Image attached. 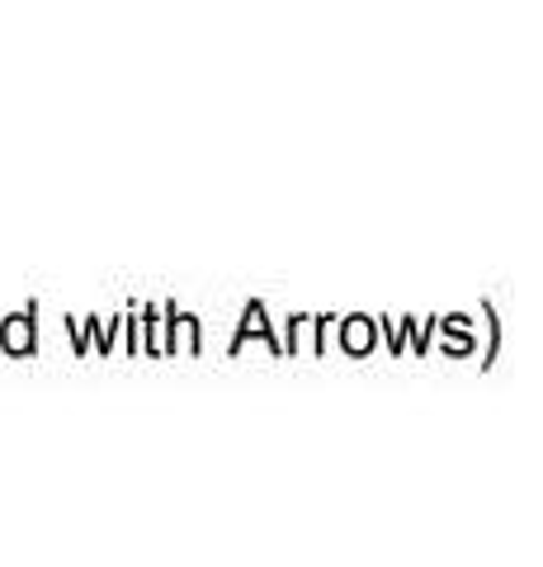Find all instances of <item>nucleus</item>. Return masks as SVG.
Wrapping results in <instances>:
<instances>
[{
	"label": "nucleus",
	"mask_w": 543,
	"mask_h": 567,
	"mask_svg": "<svg viewBox=\"0 0 543 567\" xmlns=\"http://www.w3.org/2000/svg\"><path fill=\"white\" fill-rule=\"evenodd\" d=\"M6 346H14V350H29V327H24V322L6 327Z\"/></svg>",
	"instance_id": "obj_1"
}]
</instances>
